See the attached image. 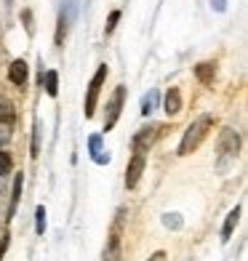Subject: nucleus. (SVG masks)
Instances as JSON below:
<instances>
[{"label": "nucleus", "instance_id": "obj_1", "mask_svg": "<svg viewBox=\"0 0 248 261\" xmlns=\"http://www.w3.org/2000/svg\"><path fill=\"white\" fill-rule=\"evenodd\" d=\"M211 128H214V115H200L197 120L184 130V136H182V144H179V155H192V152L203 144L206 136L211 134Z\"/></svg>", "mask_w": 248, "mask_h": 261}, {"label": "nucleus", "instance_id": "obj_2", "mask_svg": "<svg viewBox=\"0 0 248 261\" xmlns=\"http://www.w3.org/2000/svg\"><path fill=\"white\" fill-rule=\"evenodd\" d=\"M238 152H240V136H238V130L224 128V130H221V139H219L216 171H219V173H227L232 165H235V160H238Z\"/></svg>", "mask_w": 248, "mask_h": 261}, {"label": "nucleus", "instance_id": "obj_3", "mask_svg": "<svg viewBox=\"0 0 248 261\" xmlns=\"http://www.w3.org/2000/svg\"><path fill=\"white\" fill-rule=\"evenodd\" d=\"M107 64H99L96 67V72H93L91 83H88V93H86V117H93V112H96V101H99V93H102V86H104V80H107Z\"/></svg>", "mask_w": 248, "mask_h": 261}, {"label": "nucleus", "instance_id": "obj_4", "mask_svg": "<svg viewBox=\"0 0 248 261\" xmlns=\"http://www.w3.org/2000/svg\"><path fill=\"white\" fill-rule=\"evenodd\" d=\"M75 16H78V0H64L62 11H59L56 35H54V43H56V48H62V43H64V38H67V30H69V24L75 21Z\"/></svg>", "mask_w": 248, "mask_h": 261}, {"label": "nucleus", "instance_id": "obj_5", "mask_svg": "<svg viewBox=\"0 0 248 261\" xmlns=\"http://www.w3.org/2000/svg\"><path fill=\"white\" fill-rule=\"evenodd\" d=\"M14 125H16V110L6 96H0V147L8 144L14 136Z\"/></svg>", "mask_w": 248, "mask_h": 261}, {"label": "nucleus", "instance_id": "obj_6", "mask_svg": "<svg viewBox=\"0 0 248 261\" xmlns=\"http://www.w3.org/2000/svg\"><path fill=\"white\" fill-rule=\"evenodd\" d=\"M123 219H126V211L120 208L117 211V219H115V227L112 234L107 240V248H104V261H120V232H123Z\"/></svg>", "mask_w": 248, "mask_h": 261}, {"label": "nucleus", "instance_id": "obj_7", "mask_svg": "<svg viewBox=\"0 0 248 261\" xmlns=\"http://www.w3.org/2000/svg\"><path fill=\"white\" fill-rule=\"evenodd\" d=\"M123 101H126V86H117L115 93L110 96L107 101V115H104V130H112L115 123H117V117H120L123 112Z\"/></svg>", "mask_w": 248, "mask_h": 261}, {"label": "nucleus", "instance_id": "obj_8", "mask_svg": "<svg viewBox=\"0 0 248 261\" xmlns=\"http://www.w3.org/2000/svg\"><path fill=\"white\" fill-rule=\"evenodd\" d=\"M160 130H163V125H147V128H139V130H136V136H134V141H131L134 152H139V155L150 152V147L155 144V139L160 136Z\"/></svg>", "mask_w": 248, "mask_h": 261}, {"label": "nucleus", "instance_id": "obj_9", "mask_svg": "<svg viewBox=\"0 0 248 261\" xmlns=\"http://www.w3.org/2000/svg\"><path fill=\"white\" fill-rule=\"evenodd\" d=\"M144 165H147V158L139 155V152H134L131 163H128V168H126V187H128V189H134V187L139 184L141 173H144Z\"/></svg>", "mask_w": 248, "mask_h": 261}, {"label": "nucleus", "instance_id": "obj_10", "mask_svg": "<svg viewBox=\"0 0 248 261\" xmlns=\"http://www.w3.org/2000/svg\"><path fill=\"white\" fill-rule=\"evenodd\" d=\"M27 77H30L27 62H24V59H14L11 67H8V80L14 83V86H19V88H24L27 86Z\"/></svg>", "mask_w": 248, "mask_h": 261}, {"label": "nucleus", "instance_id": "obj_11", "mask_svg": "<svg viewBox=\"0 0 248 261\" xmlns=\"http://www.w3.org/2000/svg\"><path fill=\"white\" fill-rule=\"evenodd\" d=\"M21 187H24V176L16 173V176H14V187H11V203H8V213H6V219H8V221L16 216V208H19V200H21Z\"/></svg>", "mask_w": 248, "mask_h": 261}, {"label": "nucleus", "instance_id": "obj_12", "mask_svg": "<svg viewBox=\"0 0 248 261\" xmlns=\"http://www.w3.org/2000/svg\"><path fill=\"white\" fill-rule=\"evenodd\" d=\"M40 86L45 88V93H48L51 99L59 96V72L56 69H45L43 72V67H40Z\"/></svg>", "mask_w": 248, "mask_h": 261}, {"label": "nucleus", "instance_id": "obj_13", "mask_svg": "<svg viewBox=\"0 0 248 261\" xmlns=\"http://www.w3.org/2000/svg\"><path fill=\"white\" fill-rule=\"evenodd\" d=\"M163 110H165V115H179L182 112V91L179 88H168Z\"/></svg>", "mask_w": 248, "mask_h": 261}, {"label": "nucleus", "instance_id": "obj_14", "mask_svg": "<svg viewBox=\"0 0 248 261\" xmlns=\"http://www.w3.org/2000/svg\"><path fill=\"white\" fill-rule=\"evenodd\" d=\"M238 221H240V205H235V208L227 213V219H224V227H221V240H224V243H227L230 237H232L235 227H238Z\"/></svg>", "mask_w": 248, "mask_h": 261}, {"label": "nucleus", "instance_id": "obj_15", "mask_svg": "<svg viewBox=\"0 0 248 261\" xmlns=\"http://www.w3.org/2000/svg\"><path fill=\"white\" fill-rule=\"evenodd\" d=\"M195 75H197V80L203 83V86H211V83H214V77H216V64L200 62V64L195 67Z\"/></svg>", "mask_w": 248, "mask_h": 261}, {"label": "nucleus", "instance_id": "obj_16", "mask_svg": "<svg viewBox=\"0 0 248 261\" xmlns=\"http://www.w3.org/2000/svg\"><path fill=\"white\" fill-rule=\"evenodd\" d=\"M158 101H160V93L155 88H150V93H144V99H141V115H152L158 110Z\"/></svg>", "mask_w": 248, "mask_h": 261}, {"label": "nucleus", "instance_id": "obj_17", "mask_svg": "<svg viewBox=\"0 0 248 261\" xmlns=\"http://www.w3.org/2000/svg\"><path fill=\"white\" fill-rule=\"evenodd\" d=\"M11 168H14V163H11V155L0 149V179H6V176L11 173Z\"/></svg>", "mask_w": 248, "mask_h": 261}, {"label": "nucleus", "instance_id": "obj_18", "mask_svg": "<svg viewBox=\"0 0 248 261\" xmlns=\"http://www.w3.org/2000/svg\"><path fill=\"white\" fill-rule=\"evenodd\" d=\"M35 232H38V234L45 232V208L43 205L35 208Z\"/></svg>", "mask_w": 248, "mask_h": 261}, {"label": "nucleus", "instance_id": "obj_19", "mask_svg": "<svg viewBox=\"0 0 248 261\" xmlns=\"http://www.w3.org/2000/svg\"><path fill=\"white\" fill-rule=\"evenodd\" d=\"M163 227L182 229V216H179V213H165V216H163Z\"/></svg>", "mask_w": 248, "mask_h": 261}, {"label": "nucleus", "instance_id": "obj_20", "mask_svg": "<svg viewBox=\"0 0 248 261\" xmlns=\"http://www.w3.org/2000/svg\"><path fill=\"white\" fill-rule=\"evenodd\" d=\"M99 152H104V149H102V136H99V134H93V136H88V155H91V158H96Z\"/></svg>", "mask_w": 248, "mask_h": 261}, {"label": "nucleus", "instance_id": "obj_21", "mask_svg": "<svg viewBox=\"0 0 248 261\" xmlns=\"http://www.w3.org/2000/svg\"><path fill=\"white\" fill-rule=\"evenodd\" d=\"M117 21H120V11H112V14L107 16V24H104V32H107V35H112L115 32V27H117Z\"/></svg>", "mask_w": 248, "mask_h": 261}, {"label": "nucleus", "instance_id": "obj_22", "mask_svg": "<svg viewBox=\"0 0 248 261\" xmlns=\"http://www.w3.org/2000/svg\"><path fill=\"white\" fill-rule=\"evenodd\" d=\"M38 155H40V128L35 123V128H32V158H38Z\"/></svg>", "mask_w": 248, "mask_h": 261}, {"label": "nucleus", "instance_id": "obj_23", "mask_svg": "<svg viewBox=\"0 0 248 261\" xmlns=\"http://www.w3.org/2000/svg\"><path fill=\"white\" fill-rule=\"evenodd\" d=\"M21 19H24V30L32 35V14L30 11H21Z\"/></svg>", "mask_w": 248, "mask_h": 261}, {"label": "nucleus", "instance_id": "obj_24", "mask_svg": "<svg viewBox=\"0 0 248 261\" xmlns=\"http://www.w3.org/2000/svg\"><path fill=\"white\" fill-rule=\"evenodd\" d=\"M93 163H96V165H107V163H110V152H107V155H104V152H99V155L93 158Z\"/></svg>", "mask_w": 248, "mask_h": 261}, {"label": "nucleus", "instance_id": "obj_25", "mask_svg": "<svg viewBox=\"0 0 248 261\" xmlns=\"http://www.w3.org/2000/svg\"><path fill=\"white\" fill-rule=\"evenodd\" d=\"M211 8H214V11H219V14H221V11L227 8V0H211Z\"/></svg>", "mask_w": 248, "mask_h": 261}, {"label": "nucleus", "instance_id": "obj_26", "mask_svg": "<svg viewBox=\"0 0 248 261\" xmlns=\"http://www.w3.org/2000/svg\"><path fill=\"white\" fill-rule=\"evenodd\" d=\"M165 258H168V256H165V251H158V253H152L147 261H165Z\"/></svg>", "mask_w": 248, "mask_h": 261}]
</instances>
